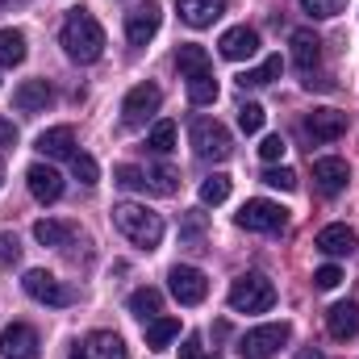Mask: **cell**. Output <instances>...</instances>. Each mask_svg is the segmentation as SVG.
<instances>
[{"label": "cell", "instance_id": "obj_40", "mask_svg": "<svg viewBox=\"0 0 359 359\" xmlns=\"http://www.w3.org/2000/svg\"><path fill=\"white\" fill-rule=\"evenodd\" d=\"M17 259H21V243H17V234L0 230V268H8V264H17Z\"/></svg>", "mask_w": 359, "mask_h": 359}, {"label": "cell", "instance_id": "obj_10", "mask_svg": "<svg viewBox=\"0 0 359 359\" xmlns=\"http://www.w3.org/2000/svg\"><path fill=\"white\" fill-rule=\"evenodd\" d=\"M168 284H172V297L180 305H201L209 297V280L201 268H188V264H176L168 271Z\"/></svg>", "mask_w": 359, "mask_h": 359}, {"label": "cell", "instance_id": "obj_33", "mask_svg": "<svg viewBox=\"0 0 359 359\" xmlns=\"http://www.w3.org/2000/svg\"><path fill=\"white\" fill-rule=\"evenodd\" d=\"M230 196V176H209L201 184V205H222Z\"/></svg>", "mask_w": 359, "mask_h": 359}, {"label": "cell", "instance_id": "obj_30", "mask_svg": "<svg viewBox=\"0 0 359 359\" xmlns=\"http://www.w3.org/2000/svg\"><path fill=\"white\" fill-rule=\"evenodd\" d=\"M147 147H151L155 155H168V151H176V121H159V126L147 134Z\"/></svg>", "mask_w": 359, "mask_h": 359}, {"label": "cell", "instance_id": "obj_43", "mask_svg": "<svg viewBox=\"0 0 359 359\" xmlns=\"http://www.w3.org/2000/svg\"><path fill=\"white\" fill-rule=\"evenodd\" d=\"M17 142V126L8 117H0V147H13Z\"/></svg>", "mask_w": 359, "mask_h": 359}, {"label": "cell", "instance_id": "obj_35", "mask_svg": "<svg viewBox=\"0 0 359 359\" xmlns=\"http://www.w3.org/2000/svg\"><path fill=\"white\" fill-rule=\"evenodd\" d=\"M176 172H172V168H155V172H147V188H151V192H159V196H172V192H176Z\"/></svg>", "mask_w": 359, "mask_h": 359}, {"label": "cell", "instance_id": "obj_20", "mask_svg": "<svg viewBox=\"0 0 359 359\" xmlns=\"http://www.w3.org/2000/svg\"><path fill=\"white\" fill-rule=\"evenodd\" d=\"M222 13H226V0H180V17L192 29H209Z\"/></svg>", "mask_w": 359, "mask_h": 359}, {"label": "cell", "instance_id": "obj_42", "mask_svg": "<svg viewBox=\"0 0 359 359\" xmlns=\"http://www.w3.org/2000/svg\"><path fill=\"white\" fill-rule=\"evenodd\" d=\"M180 359H217V355H205V351H201V339H184Z\"/></svg>", "mask_w": 359, "mask_h": 359}, {"label": "cell", "instance_id": "obj_3", "mask_svg": "<svg viewBox=\"0 0 359 359\" xmlns=\"http://www.w3.org/2000/svg\"><path fill=\"white\" fill-rule=\"evenodd\" d=\"M276 305V288L264 271H247L230 284V309L234 313H268Z\"/></svg>", "mask_w": 359, "mask_h": 359}, {"label": "cell", "instance_id": "obj_5", "mask_svg": "<svg viewBox=\"0 0 359 359\" xmlns=\"http://www.w3.org/2000/svg\"><path fill=\"white\" fill-rule=\"evenodd\" d=\"M243 230H255V234H280L284 226H288V209L284 205H276V201H264V196H255V201H247L243 209H238V217H234Z\"/></svg>", "mask_w": 359, "mask_h": 359}, {"label": "cell", "instance_id": "obj_21", "mask_svg": "<svg viewBox=\"0 0 359 359\" xmlns=\"http://www.w3.org/2000/svg\"><path fill=\"white\" fill-rule=\"evenodd\" d=\"M38 151L50 159H72L76 155V130L72 126H55L46 134H38Z\"/></svg>", "mask_w": 359, "mask_h": 359}, {"label": "cell", "instance_id": "obj_8", "mask_svg": "<svg viewBox=\"0 0 359 359\" xmlns=\"http://www.w3.org/2000/svg\"><path fill=\"white\" fill-rule=\"evenodd\" d=\"M284 343H288V322H268V326L247 330L238 351H243V359H271Z\"/></svg>", "mask_w": 359, "mask_h": 359}, {"label": "cell", "instance_id": "obj_25", "mask_svg": "<svg viewBox=\"0 0 359 359\" xmlns=\"http://www.w3.org/2000/svg\"><path fill=\"white\" fill-rule=\"evenodd\" d=\"M34 238H38L42 247H67V243L76 238V226H72V222H50V217H42V222L34 226Z\"/></svg>", "mask_w": 359, "mask_h": 359}, {"label": "cell", "instance_id": "obj_14", "mask_svg": "<svg viewBox=\"0 0 359 359\" xmlns=\"http://www.w3.org/2000/svg\"><path fill=\"white\" fill-rule=\"evenodd\" d=\"M305 134L313 142H334V138L347 134V113H339V109H313L305 117Z\"/></svg>", "mask_w": 359, "mask_h": 359}, {"label": "cell", "instance_id": "obj_12", "mask_svg": "<svg viewBox=\"0 0 359 359\" xmlns=\"http://www.w3.org/2000/svg\"><path fill=\"white\" fill-rule=\"evenodd\" d=\"M0 355L4 359H38V330L25 326V322L4 326V334H0Z\"/></svg>", "mask_w": 359, "mask_h": 359}, {"label": "cell", "instance_id": "obj_23", "mask_svg": "<svg viewBox=\"0 0 359 359\" xmlns=\"http://www.w3.org/2000/svg\"><path fill=\"white\" fill-rule=\"evenodd\" d=\"M130 313H134L138 322H155V318L163 313V292H159V288H134V292H130Z\"/></svg>", "mask_w": 359, "mask_h": 359}, {"label": "cell", "instance_id": "obj_28", "mask_svg": "<svg viewBox=\"0 0 359 359\" xmlns=\"http://www.w3.org/2000/svg\"><path fill=\"white\" fill-rule=\"evenodd\" d=\"M25 63V34L21 29H0V67Z\"/></svg>", "mask_w": 359, "mask_h": 359}, {"label": "cell", "instance_id": "obj_41", "mask_svg": "<svg viewBox=\"0 0 359 359\" xmlns=\"http://www.w3.org/2000/svg\"><path fill=\"white\" fill-rule=\"evenodd\" d=\"M284 151H288V147H284V138H280V134H268V138L259 142V155H264V163H276V159H284Z\"/></svg>", "mask_w": 359, "mask_h": 359}, {"label": "cell", "instance_id": "obj_45", "mask_svg": "<svg viewBox=\"0 0 359 359\" xmlns=\"http://www.w3.org/2000/svg\"><path fill=\"white\" fill-rule=\"evenodd\" d=\"M0 184H4V163H0Z\"/></svg>", "mask_w": 359, "mask_h": 359}, {"label": "cell", "instance_id": "obj_17", "mask_svg": "<svg viewBox=\"0 0 359 359\" xmlns=\"http://www.w3.org/2000/svg\"><path fill=\"white\" fill-rule=\"evenodd\" d=\"M313 247H318L322 255H330V259H343V255H351L359 247V238H355L351 226H326V230H318Z\"/></svg>", "mask_w": 359, "mask_h": 359}, {"label": "cell", "instance_id": "obj_15", "mask_svg": "<svg viewBox=\"0 0 359 359\" xmlns=\"http://www.w3.org/2000/svg\"><path fill=\"white\" fill-rule=\"evenodd\" d=\"M326 330H330V339L351 343L359 334V301H339V305H330V309H326Z\"/></svg>", "mask_w": 359, "mask_h": 359}, {"label": "cell", "instance_id": "obj_19", "mask_svg": "<svg viewBox=\"0 0 359 359\" xmlns=\"http://www.w3.org/2000/svg\"><path fill=\"white\" fill-rule=\"evenodd\" d=\"M318 59H322V38H318L313 29H297V34H292V63H297V72L313 76Z\"/></svg>", "mask_w": 359, "mask_h": 359}, {"label": "cell", "instance_id": "obj_9", "mask_svg": "<svg viewBox=\"0 0 359 359\" xmlns=\"http://www.w3.org/2000/svg\"><path fill=\"white\" fill-rule=\"evenodd\" d=\"M67 359H130V351H126L121 334H113V330H92V334H84V339L72 347Z\"/></svg>", "mask_w": 359, "mask_h": 359}, {"label": "cell", "instance_id": "obj_24", "mask_svg": "<svg viewBox=\"0 0 359 359\" xmlns=\"http://www.w3.org/2000/svg\"><path fill=\"white\" fill-rule=\"evenodd\" d=\"M176 67L180 76L188 80V76H201V72H213V63H209V50L205 46H196V42H184L176 50Z\"/></svg>", "mask_w": 359, "mask_h": 359}, {"label": "cell", "instance_id": "obj_31", "mask_svg": "<svg viewBox=\"0 0 359 359\" xmlns=\"http://www.w3.org/2000/svg\"><path fill=\"white\" fill-rule=\"evenodd\" d=\"M264 121H268V113H264V104H255V100H247V104L238 109V130H243V134H259V130H264Z\"/></svg>", "mask_w": 359, "mask_h": 359}, {"label": "cell", "instance_id": "obj_11", "mask_svg": "<svg viewBox=\"0 0 359 359\" xmlns=\"http://www.w3.org/2000/svg\"><path fill=\"white\" fill-rule=\"evenodd\" d=\"M159 21H163V13H159L155 0L130 8V13H126V38H130V46H147V42L159 34Z\"/></svg>", "mask_w": 359, "mask_h": 359}, {"label": "cell", "instance_id": "obj_32", "mask_svg": "<svg viewBox=\"0 0 359 359\" xmlns=\"http://www.w3.org/2000/svg\"><path fill=\"white\" fill-rule=\"evenodd\" d=\"M180 238H184L192 251H201V238H205V213H196V209H192V213L180 222Z\"/></svg>", "mask_w": 359, "mask_h": 359}, {"label": "cell", "instance_id": "obj_39", "mask_svg": "<svg viewBox=\"0 0 359 359\" xmlns=\"http://www.w3.org/2000/svg\"><path fill=\"white\" fill-rule=\"evenodd\" d=\"M343 284V268H334V264H326V268L313 271V288H322V292H330V288H339Z\"/></svg>", "mask_w": 359, "mask_h": 359}, {"label": "cell", "instance_id": "obj_13", "mask_svg": "<svg viewBox=\"0 0 359 359\" xmlns=\"http://www.w3.org/2000/svg\"><path fill=\"white\" fill-rule=\"evenodd\" d=\"M217 46H222V59L243 63V59H255V55H259V34H255L251 25H234V29L222 34Z\"/></svg>", "mask_w": 359, "mask_h": 359}, {"label": "cell", "instance_id": "obj_26", "mask_svg": "<svg viewBox=\"0 0 359 359\" xmlns=\"http://www.w3.org/2000/svg\"><path fill=\"white\" fill-rule=\"evenodd\" d=\"M280 72H284L280 55H268V59H264L259 67L243 72V76H238V84H243V88H264V84H271V80H280Z\"/></svg>", "mask_w": 359, "mask_h": 359}, {"label": "cell", "instance_id": "obj_37", "mask_svg": "<svg viewBox=\"0 0 359 359\" xmlns=\"http://www.w3.org/2000/svg\"><path fill=\"white\" fill-rule=\"evenodd\" d=\"M113 180H117L121 188H147V172L134 168V163H121V168L113 172Z\"/></svg>", "mask_w": 359, "mask_h": 359}, {"label": "cell", "instance_id": "obj_16", "mask_svg": "<svg viewBox=\"0 0 359 359\" xmlns=\"http://www.w3.org/2000/svg\"><path fill=\"white\" fill-rule=\"evenodd\" d=\"M25 184H29L34 201H42V205H55V201L63 196V176H59L55 168H46V163H34V168L25 172Z\"/></svg>", "mask_w": 359, "mask_h": 359}, {"label": "cell", "instance_id": "obj_7", "mask_svg": "<svg viewBox=\"0 0 359 359\" xmlns=\"http://www.w3.org/2000/svg\"><path fill=\"white\" fill-rule=\"evenodd\" d=\"M159 104H163L159 84H138V88L126 92V100H121V121H126L130 130H138V126H147V121L159 113Z\"/></svg>", "mask_w": 359, "mask_h": 359}, {"label": "cell", "instance_id": "obj_27", "mask_svg": "<svg viewBox=\"0 0 359 359\" xmlns=\"http://www.w3.org/2000/svg\"><path fill=\"white\" fill-rule=\"evenodd\" d=\"M172 339H180V318H155V322H147V347L151 351H163Z\"/></svg>", "mask_w": 359, "mask_h": 359}, {"label": "cell", "instance_id": "obj_34", "mask_svg": "<svg viewBox=\"0 0 359 359\" xmlns=\"http://www.w3.org/2000/svg\"><path fill=\"white\" fill-rule=\"evenodd\" d=\"M72 176L80 180L84 188H92V184L100 180V168H96V159H92V155H72Z\"/></svg>", "mask_w": 359, "mask_h": 359}, {"label": "cell", "instance_id": "obj_4", "mask_svg": "<svg viewBox=\"0 0 359 359\" xmlns=\"http://www.w3.org/2000/svg\"><path fill=\"white\" fill-rule=\"evenodd\" d=\"M188 138H192V151H196L201 159H213V163L230 159V151H234L230 130H226L217 117H196V121L188 126Z\"/></svg>", "mask_w": 359, "mask_h": 359}, {"label": "cell", "instance_id": "obj_36", "mask_svg": "<svg viewBox=\"0 0 359 359\" xmlns=\"http://www.w3.org/2000/svg\"><path fill=\"white\" fill-rule=\"evenodd\" d=\"M301 8H305L309 17H318V21H326V17H339V8H343V0H301Z\"/></svg>", "mask_w": 359, "mask_h": 359}, {"label": "cell", "instance_id": "obj_1", "mask_svg": "<svg viewBox=\"0 0 359 359\" xmlns=\"http://www.w3.org/2000/svg\"><path fill=\"white\" fill-rule=\"evenodd\" d=\"M59 46H63L67 59H76V63H96V59L104 55V29H100V21L92 17L88 8H72V17L63 21Z\"/></svg>", "mask_w": 359, "mask_h": 359}, {"label": "cell", "instance_id": "obj_18", "mask_svg": "<svg viewBox=\"0 0 359 359\" xmlns=\"http://www.w3.org/2000/svg\"><path fill=\"white\" fill-rule=\"evenodd\" d=\"M347 180H351V168L343 159H318L313 163V184H318L322 196H339L347 188Z\"/></svg>", "mask_w": 359, "mask_h": 359}, {"label": "cell", "instance_id": "obj_6", "mask_svg": "<svg viewBox=\"0 0 359 359\" xmlns=\"http://www.w3.org/2000/svg\"><path fill=\"white\" fill-rule=\"evenodd\" d=\"M21 288H25L34 301L50 305V309H63V305H72V301H76V288H67L59 276H50L46 268H29V271H25V280H21Z\"/></svg>", "mask_w": 359, "mask_h": 359}, {"label": "cell", "instance_id": "obj_29", "mask_svg": "<svg viewBox=\"0 0 359 359\" xmlns=\"http://www.w3.org/2000/svg\"><path fill=\"white\" fill-rule=\"evenodd\" d=\"M188 100H192V104H213V100H217V76H213V72L188 76Z\"/></svg>", "mask_w": 359, "mask_h": 359}, {"label": "cell", "instance_id": "obj_2", "mask_svg": "<svg viewBox=\"0 0 359 359\" xmlns=\"http://www.w3.org/2000/svg\"><path fill=\"white\" fill-rule=\"evenodd\" d=\"M113 226L142 251H155L163 243V217L147 205H134V201H121L113 205Z\"/></svg>", "mask_w": 359, "mask_h": 359}, {"label": "cell", "instance_id": "obj_44", "mask_svg": "<svg viewBox=\"0 0 359 359\" xmlns=\"http://www.w3.org/2000/svg\"><path fill=\"white\" fill-rule=\"evenodd\" d=\"M292 359H326V355H322L318 347H301V351H297V355H292Z\"/></svg>", "mask_w": 359, "mask_h": 359}, {"label": "cell", "instance_id": "obj_38", "mask_svg": "<svg viewBox=\"0 0 359 359\" xmlns=\"http://www.w3.org/2000/svg\"><path fill=\"white\" fill-rule=\"evenodd\" d=\"M264 184L292 192V188H297V172H292V168H268V172H264Z\"/></svg>", "mask_w": 359, "mask_h": 359}, {"label": "cell", "instance_id": "obj_22", "mask_svg": "<svg viewBox=\"0 0 359 359\" xmlns=\"http://www.w3.org/2000/svg\"><path fill=\"white\" fill-rule=\"evenodd\" d=\"M50 100H55V92H50L46 80H25L21 88L13 92V104H17L21 113H42Z\"/></svg>", "mask_w": 359, "mask_h": 359}]
</instances>
